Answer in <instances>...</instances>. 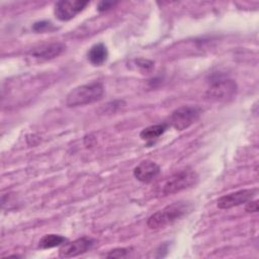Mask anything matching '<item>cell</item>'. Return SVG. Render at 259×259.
<instances>
[{"instance_id":"6da1fadb","label":"cell","mask_w":259,"mask_h":259,"mask_svg":"<svg viewBox=\"0 0 259 259\" xmlns=\"http://www.w3.org/2000/svg\"><path fill=\"white\" fill-rule=\"evenodd\" d=\"M198 176L191 169H183L164 178L157 183L155 191L160 196H166L191 187L197 182Z\"/></svg>"},{"instance_id":"7a4b0ae2","label":"cell","mask_w":259,"mask_h":259,"mask_svg":"<svg viewBox=\"0 0 259 259\" xmlns=\"http://www.w3.org/2000/svg\"><path fill=\"white\" fill-rule=\"evenodd\" d=\"M103 94L104 87L102 83L98 81L90 82L72 89L66 97V104L69 107H76L93 103L101 99Z\"/></svg>"},{"instance_id":"3957f363","label":"cell","mask_w":259,"mask_h":259,"mask_svg":"<svg viewBox=\"0 0 259 259\" xmlns=\"http://www.w3.org/2000/svg\"><path fill=\"white\" fill-rule=\"evenodd\" d=\"M189 209V205L185 202H174L172 204L167 205L163 209L153 213L147 221V226L152 230L162 229L178 219L182 218L187 210Z\"/></svg>"},{"instance_id":"277c9868","label":"cell","mask_w":259,"mask_h":259,"mask_svg":"<svg viewBox=\"0 0 259 259\" xmlns=\"http://www.w3.org/2000/svg\"><path fill=\"white\" fill-rule=\"evenodd\" d=\"M201 109L197 106L183 105L176 108L169 116V124L177 131L189 127L200 115Z\"/></svg>"},{"instance_id":"5b68a950","label":"cell","mask_w":259,"mask_h":259,"mask_svg":"<svg viewBox=\"0 0 259 259\" xmlns=\"http://www.w3.org/2000/svg\"><path fill=\"white\" fill-rule=\"evenodd\" d=\"M238 91V86L234 80H218L211 83L206 90L205 96L212 101H229L233 99Z\"/></svg>"},{"instance_id":"8992f818","label":"cell","mask_w":259,"mask_h":259,"mask_svg":"<svg viewBox=\"0 0 259 259\" xmlns=\"http://www.w3.org/2000/svg\"><path fill=\"white\" fill-rule=\"evenodd\" d=\"M88 1L82 0H63L55 4L54 13L55 16L61 21H68L74 18L79 12H81Z\"/></svg>"},{"instance_id":"52a82bcc","label":"cell","mask_w":259,"mask_h":259,"mask_svg":"<svg viewBox=\"0 0 259 259\" xmlns=\"http://www.w3.org/2000/svg\"><path fill=\"white\" fill-rule=\"evenodd\" d=\"M256 194H257L256 188L238 190L220 197L218 199L217 205L219 208L228 209V208L238 206L250 201Z\"/></svg>"},{"instance_id":"ba28073f","label":"cell","mask_w":259,"mask_h":259,"mask_svg":"<svg viewBox=\"0 0 259 259\" xmlns=\"http://www.w3.org/2000/svg\"><path fill=\"white\" fill-rule=\"evenodd\" d=\"M93 245H94L93 239L88 237H82L72 242L63 244V246L59 251V255L60 257H63V258L76 257L78 255H81L87 252L89 249H91Z\"/></svg>"},{"instance_id":"9c48e42d","label":"cell","mask_w":259,"mask_h":259,"mask_svg":"<svg viewBox=\"0 0 259 259\" xmlns=\"http://www.w3.org/2000/svg\"><path fill=\"white\" fill-rule=\"evenodd\" d=\"M160 173V167L153 161H142L134 169V176L141 182L149 183L153 181Z\"/></svg>"},{"instance_id":"30bf717a","label":"cell","mask_w":259,"mask_h":259,"mask_svg":"<svg viewBox=\"0 0 259 259\" xmlns=\"http://www.w3.org/2000/svg\"><path fill=\"white\" fill-rule=\"evenodd\" d=\"M65 50V46L61 42L46 44L32 49L29 54L40 60H51L60 56Z\"/></svg>"},{"instance_id":"8fae6325","label":"cell","mask_w":259,"mask_h":259,"mask_svg":"<svg viewBox=\"0 0 259 259\" xmlns=\"http://www.w3.org/2000/svg\"><path fill=\"white\" fill-rule=\"evenodd\" d=\"M107 56H108V52H107V49L106 47L99 42V44H96L94 46H92L88 53H87V59L88 61L94 65V66H100L102 65L106 59H107Z\"/></svg>"},{"instance_id":"7c38bea8","label":"cell","mask_w":259,"mask_h":259,"mask_svg":"<svg viewBox=\"0 0 259 259\" xmlns=\"http://www.w3.org/2000/svg\"><path fill=\"white\" fill-rule=\"evenodd\" d=\"M166 128H167L166 123H159V124L150 125V126L144 128L141 132L140 137H141L142 140L152 141V140H155V139L159 138L161 135H163L165 133Z\"/></svg>"},{"instance_id":"4fadbf2b","label":"cell","mask_w":259,"mask_h":259,"mask_svg":"<svg viewBox=\"0 0 259 259\" xmlns=\"http://www.w3.org/2000/svg\"><path fill=\"white\" fill-rule=\"evenodd\" d=\"M67 242V239L61 235L56 234H48L45 235L38 242V247L41 249L54 248L60 245H63Z\"/></svg>"},{"instance_id":"5bb4252c","label":"cell","mask_w":259,"mask_h":259,"mask_svg":"<svg viewBox=\"0 0 259 259\" xmlns=\"http://www.w3.org/2000/svg\"><path fill=\"white\" fill-rule=\"evenodd\" d=\"M135 63L137 64V67L141 68L142 70H144L146 72H149L154 68V63L152 61H149V60L139 59V60H136Z\"/></svg>"},{"instance_id":"9a60e30c","label":"cell","mask_w":259,"mask_h":259,"mask_svg":"<svg viewBox=\"0 0 259 259\" xmlns=\"http://www.w3.org/2000/svg\"><path fill=\"white\" fill-rule=\"evenodd\" d=\"M128 253V249L126 248H117L114 250H111L108 254H106V257L108 258H121L125 257Z\"/></svg>"},{"instance_id":"2e32d148","label":"cell","mask_w":259,"mask_h":259,"mask_svg":"<svg viewBox=\"0 0 259 259\" xmlns=\"http://www.w3.org/2000/svg\"><path fill=\"white\" fill-rule=\"evenodd\" d=\"M52 26V23L49 21H39L33 24V29L35 31H44L49 29Z\"/></svg>"},{"instance_id":"e0dca14e","label":"cell","mask_w":259,"mask_h":259,"mask_svg":"<svg viewBox=\"0 0 259 259\" xmlns=\"http://www.w3.org/2000/svg\"><path fill=\"white\" fill-rule=\"evenodd\" d=\"M245 210L247 212H256L258 210V201L251 199L250 201L246 202Z\"/></svg>"},{"instance_id":"ac0fdd59","label":"cell","mask_w":259,"mask_h":259,"mask_svg":"<svg viewBox=\"0 0 259 259\" xmlns=\"http://www.w3.org/2000/svg\"><path fill=\"white\" fill-rule=\"evenodd\" d=\"M116 4V2H111V1H102L98 4V10L99 11H105L109 8H112L114 5Z\"/></svg>"}]
</instances>
